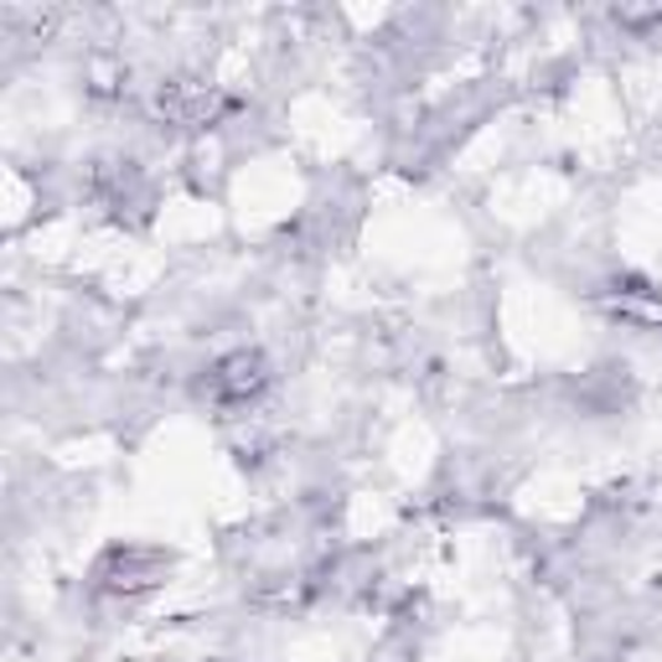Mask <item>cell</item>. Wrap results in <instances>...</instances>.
<instances>
[{"label":"cell","mask_w":662,"mask_h":662,"mask_svg":"<svg viewBox=\"0 0 662 662\" xmlns=\"http://www.w3.org/2000/svg\"><path fill=\"white\" fill-rule=\"evenodd\" d=\"M218 383H223L233 399H249V393L264 383V362L249 358V352H239V358H228L223 368H218Z\"/></svg>","instance_id":"cell-1"}]
</instances>
